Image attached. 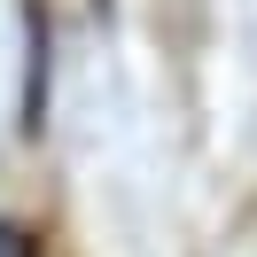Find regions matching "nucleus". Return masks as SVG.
<instances>
[{"label":"nucleus","mask_w":257,"mask_h":257,"mask_svg":"<svg viewBox=\"0 0 257 257\" xmlns=\"http://www.w3.org/2000/svg\"><path fill=\"white\" fill-rule=\"evenodd\" d=\"M47 94H55V24L47 0H24V133L47 125Z\"/></svg>","instance_id":"1"},{"label":"nucleus","mask_w":257,"mask_h":257,"mask_svg":"<svg viewBox=\"0 0 257 257\" xmlns=\"http://www.w3.org/2000/svg\"><path fill=\"white\" fill-rule=\"evenodd\" d=\"M0 257H39V241H32V234H24V226H16V218H0Z\"/></svg>","instance_id":"2"}]
</instances>
